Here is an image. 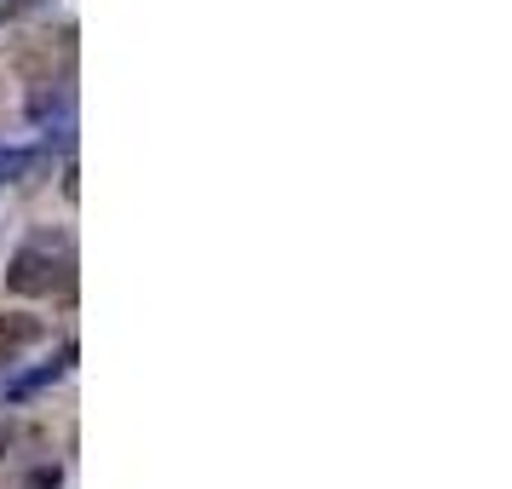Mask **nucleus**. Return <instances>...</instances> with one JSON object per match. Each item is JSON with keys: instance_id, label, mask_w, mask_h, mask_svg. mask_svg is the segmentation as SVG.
Instances as JSON below:
<instances>
[{"instance_id": "f257e3e1", "label": "nucleus", "mask_w": 512, "mask_h": 489, "mask_svg": "<svg viewBox=\"0 0 512 489\" xmlns=\"http://www.w3.org/2000/svg\"><path fill=\"white\" fill-rule=\"evenodd\" d=\"M6 288L24 300H47V294H70L75 288V242L64 231H35L6 259Z\"/></svg>"}, {"instance_id": "f03ea898", "label": "nucleus", "mask_w": 512, "mask_h": 489, "mask_svg": "<svg viewBox=\"0 0 512 489\" xmlns=\"http://www.w3.org/2000/svg\"><path fill=\"white\" fill-rule=\"evenodd\" d=\"M70 110H75V93H70V81L58 75V81H35V98H29V121L35 127H70Z\"/></svg>"}, {"instance_id": "20e7f679", "label": "nucleus", "mask_w": 512, "mask_h": 489, "mask_svg": "<svg viewBox=\"0 0 512 489\" xmlns=\"http://www.w3.org/2000/svg\"><path fill=\"white\" fill-rule=\"evenodd\" d=\"M70 363H75V340H64V346L52 351V363H41L35 374H24V380H12V386H6V403H29L35 392H47V386H58V380L70 374Z\"/></svg>"}, {"instance_id": "39448f33", "label": "nucleus", "mask_w": 512, "mask_h": 489, "mask_svg": "<svg viewBox=\"0 0 512 489\" xmlns=\"http://www.w3.org/2000/svg\"><path fill=\"white\" fill-rule=\"evenodd\" d=\"M12 6H18V12H24V6H41V0H12Z\"/></svg>"}, {"instance_id": "7ed1b4c3", "label": "nucleus", "mask_w": 512, "mask_h": 489, "mask_svg": "<svg viewBox=\"0 0 512 489\" xmlns=\"http://www.w3.org/2000/svg\"><path fill=\"white\" fill-rule=\"evenodd\" d=\"M41 334H47L41 317H29V311H0V369H6V363H18Z\"/></svg>"}]
</instances>
